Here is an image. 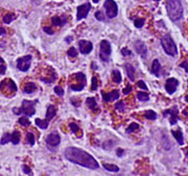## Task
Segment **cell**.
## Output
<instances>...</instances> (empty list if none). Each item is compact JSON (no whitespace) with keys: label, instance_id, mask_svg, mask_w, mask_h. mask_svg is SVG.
I'll return each instance as SVG.
<instances>
[{"label":"cell","instance_id":"91938a15","mask_svg":"<svg viewBox=\"0 0 188 176\" xmlns=\"http://www.w3.org/2000/svg\"><path fill=\"white\" fill-rule=\"evenodd\" d=\"M186 155L188 156V149H187V151H186Z\"/></svg>","mask_w":188,"mask_h":176},{"label":"cell","instance_id":"680465c9","mask_svg":"<svg viewBox=\"0 0 188 176\" xmlns=\"http://www.w3.org/2000/svg\"><path fill=\"white\" fill-rule=\"evenodd\" d=\"M0 64H3V60L1 58V57H0Z\"/></svg>","mask_w":188,"mask_h":176},{"label":"cell","instance_id":"cb8c5ba5","mask_svg":"<svg viewBox=\"0 0 188 176\" xmlns=\"http://www.w3.org/2000/svg\"><path fill=\"white\" fill-rule=\"evenodd\" d=\"M11 142L14 145H18L20 143V132L19 131L15 130L14 132L11 134Z\"/></svg>","mask_w":188,"mask_h":176},{"label":"cell","instance_id":"c3c4849f","mask_svg":"<svg viewBox=\"0 0 188 176\" xmlns=\"http://www.w3.org/2000/svg\"><path fill=\"white\" fill-rule=\"evenodd\" d=\"M122 92H123L124 95H128V94H130V93H131V92H132V87L129 84V86L126 87V88H124V89H123V91H122Z\"/></svg>","mask_w":188,"mask_h":176},{"label":"cell","instance_id":"f35d334b","mask_svg":"<svg viewBox=\"0 0 188 176\" xmlns=\"http://www.w3.org/2000/svg\"><path fill=\"white\" fill-rule=\"evenodd\" d=\"M98 88V80L95 76L92 77V84H91V91H96Z\"/></svg>","mask_w":188,"mask_h":176},{"label":"cell","instance_id":"816d5d0a","mask_svg":"<svg viewBox=\"0 0 188 176\" xmlns=\"http://www.w3.org/2000/svg\"><path fill=\"white\" fill-rule=\"evenodd\" d=\"M123 153H124V150L123 149H121V148H118V149L116 150V155L117 156H122L123 155Z\"/></svg>","mask_w":188,"mask_h":176},{"label":"cell","instance_id":"484cf974","mask_svg":"<svg viewBox=\"0 0 188 176\" xmlns=\"http://www.w3.org/2000/svg\"><path fill=\"white\" fill-rule=\"evenodd\" d=\"M136 96H137V99L140 101H148L150 100V95L146 92H138Z\"/></svg>","mask_w":188,"mask_h":176},{"label":"cell","instance_id":"2e32d148","mask_svg":"<svg viewBox=\"0 0 188 176\" xmlns=\"http://www.w3.org/2000/svg\"><path fill=\"white\" fill-rule=\"evenodd\" d=\"M68 19H67L66 16H62V17H59V16H55L52 17V19H51V23L52 25L55 26H64L65 24L67 23Z\"/></svg>","mask_w":188,"mask_h":176},{"label":"cell","instance_id":"5bb4252c","mask_svg":"<svg viewBox=\"0 0 188 176\" xmlns=\"http://www.w3.org/2000/svg\"><path fill=\"white\" fill-rule=\"evenodd\" d=\"M119 96H120V95H119V91L118 90L112 91L111 93L101 92V97H102V99L105 100L106 102H111V101H114V100H118Z\"/></svg>","mask_w":188,"mask_h":176},{"label":"cell","instance_id":"52a82bcc","mask_svg":"<svg viewBox=\"0 0 188 176\" xmlns=\"http://www.w3.org/2000/svg\"><path fill=\"white\" fill-rule=\"evenodd\" d=\"M31 60L33 56L31 55H25V56L19 57L17 60V69L20 70L21 72H26L31 68Z\"/></svg>","mask_w":188,"mask_h":176},{"label":"cell","instance_id":"4316f807","mask_svg":"<svg viewBox=\"0 0 188 176\" xmlns=\"http://www.w3.org/2000/svg\"><path fill=\"white\" fill-rule=\"evenodd\" d=\"M144 117L148 120H156L157 119V114H156L154 111L150 110V111H146V112L144 113Z\"/></svg>","mask_w":188,"mask_h":176},{"label":"cell","instance_id":"3957f363","mask_svg":"<svg viewBox=\"0 0 188 176\" xmlns=\"http://www.w3.org/2000/svg\"><path fill=\"white\" fill-rule=\"evenodd\" d=\"M38 103V100H23L22 101V105L21 107H14L13 108V113L15 115H24V116L27 117H31L36 114V108H35V105Z\"/></svg>","mask_w":188,"mask_h":176},{"label":"cell","instance_id":"6da1fadb","mask_svg":"<svg viewBox=\"0 0 188 176\" xmlns=\"http://www.w3.org/2000/svg\"><path fill=\"white\" fill-rule=\"evenodd\" d=\"M65 157L69 162L79 165L82 167H85V168H88V169L97 170L99 168V164L97 163V161L91 154H89L88 152L84 151V150L79 149V148H67L66 151H65Z\"/></svg>","mask_w":188,"mask_h":176},{"label":"cell","instance_id":"f546056e","mask_svg":"<svg viewBox=\"0 0 188 176\" xmlns=\"http://www.w3.org/2000/svg\"><path fill=\"white\" fill-rule=\"evenodd\" d=\"M9 142H11V133L9 132L3 133L2 138L0 140V144H1V145H5V144H7Z\"/></svg>","mask_w":188,"mask_h":176},{"label":"cell","instance_id":"bcb514c9","mask_svg":"<svg viewBox=\"0 0 188 176\" xmlns=\"http://www.w3.org/2000/svg\"><path fill=\"white\" fill-rule=\"evenodd\" d=\"M121 54L123 55V56H128V55H132V51L130 49H128V48H122L121 50Z\"/></svg>","mask_w":188,"mask_h":176},{"label":"cell","instance_id":"5b68a950","mask_svg":"<svg viewBox=\"0 0 188 176\" xmlns=\"http://www.w3.org/2000/svg\"><path fill=\"white\" fill-rule=\"evenodd\" d=\"M100 52H99V57L102 62H110V55H111V44L109 41L102 40L99 44Z\"/></svg>","mask_w":188,"mask_h":176},{"label":"cell","instance_id":"d4e9b609","mask_svg":"<svg viewBox=\"0 0 188 176\" xmlns=\"http://www.w3.org/2000/svg\"><path fill=\"white\" fill-rule=\"evenodd\" d=\"M112 79L115 83H120L122 81V77H121V74L118 70H114L112 72Z\"/></svg>","mask_w":188,"mask_h":176},{"label":"cell","instance_id":"7bdbcfd3","mask_svg":"<svg viewBox=\"0 0 188 176\" xmlns=\"http://www.w3.org/2000/svg\"><path fill=\"white\" fill-rule=\"evenodd\" d=\"M22 171H23L24 174H28V175L33 174V171L31 170V168H29L28 166H26V165H23V166H22Z\"/></svg>","mask_w":188,"mask_h":176},{"label":"cell","instance_id":"f6af8a7d","mask_svg":"<svg viewBox=\"0 0 188 176\" xmlns=\"http://www.w3.org/2000/svg\"><path fill=\"white\" fill-rule=\"evenodd\" d=\"M137 86H138L140 89H142V90L148 91V87H146V84H145V82H144V81H143V80H139V81H137Z\"/></svg>","mask_w":188,"mask_h":176},{"label":"cell","instance_id":"e575fe53","mask_svg":"<svg viewBox=\"0 0 188 176\" xmlns=\"http://www.w3.org/2000/svg\"><path fill=\"white\" fill-rule=\"evenodd\" d=\"M85 88V83H77V84H74L72 83L71 86H70V89L73 91H76V92H79V91H82L83 89Z\"/></svg>","mask_w":188,"mask_h":176},{"label":"cell","instance_id":"d6a6232c","mask_svg":"<svg viewBox=\"0 0 188 176\" xmlns=\"http://www.w3.org/2000/svg\"><path fill=\"white\" fill-rule=\"evenodd\" d=\"M26 142L31 146L35 145V134L33 132H27L26 133Z\"/></svg>","mask_w":188,"mask_h":176},{"label":"cell","instance_id":"11a10c76","mask_svg":"<svg viewBox=\"0 0 188 176\" xmlns=\"http://www.w3.org/2000/svg\"><path fill=\"white\" fill-rule=\"evenodd\" d=\"M91 66H92V69H94V70L97 69V67H96V64H95V63H91Z\"/></svg>","mask_w":188,"mask_h":176},{"label":"cell","instance_id":"836d02e7","mask_svg":"<svg viewBox=\"0 0 188 176\" xmlns=\"http://www.w3.org/2000/svg\"><path fill=\"white\" fill-rule=\"evenodd\" d=\"M74 77H75L77 80H79L82 83H85L86 82V75L82 72H77V73L74 74Z\"/></svg>","mask_w":188,"mask_h":176},{"label":"cell","instance_id":"9f6ffc18","mask_svg":"<svg viewBox=\"0 0 188 176\" xmlns=\"http://www.w3.org/2000/svg\"><path fill=\"white\" fill-rule=\"evenodd\" d=\"M93 2H94V3H98V2H99V0H93Z\"/></svg>","mask_w":188,"mask_h":176},{"label":"cell","instance_id":"b9f144b4","mask_svg":"<svg viewBox=\"0 0 188 176\" xmlns=\"http://www.w3.org/2000/svg\"><path fill=\"white\" fill-rule=\"evenodd\" d=\"M55 94H57V96H63L64 95V90H63L62 88L60 86H57V87H55Z\"/></svg>","mask_w":188,"mask_h":176},{"label":"cell","instance_id":"9a60e30c","mask_svg":"<svg viewBox=\"0 0 188 176\" xmlns=\"http://www.w3.org/2000/svg\"><path fill=\"white\" fill-rule=\"evenodd\" d=\"M124 69H126V75H128L130 80L131 81L135 80V72H136L135 67L130 64V63H126V64H124Z\"/></svg>","mask_w":188,"mask_h":176},{"label":"cell","instance_id":"ffe728a7","mask_svg":"<svg viewBox=\"0 0 188 176\" xmlns=\"http://www.w3.org/2000/svg\"><path fill=\"white\" fill-rule=\"evenodd\" d=\"M36 90H37L36 83L28 82V83H26V84H25V87H24L23 92L25 94H31V93H33V92H35Z\"/></svg>","mask_w":188,"mask_h":176},{"label":"cell","instance_id":"74e56055","mask_svg":"<svg viewBox=\"0 0 188 176\" xmlns=\"http://www.w3.org/2000/svg\"><path fill=\"white\" fill-rule=\"evenodd\" d=\"M67 54H68V56H70V57H75V56H77V50H76L74 47H71V48H69L68 51H67Z\"/></svg>","mask_w":188,"mask_h":176},{"label":"cell","instance_id":"f907efd6","mask_svg":"<svg viewBox=\"0 0 188 176\" xmlns=\"http://www.w3.org/2000/svg\"><path fill=\"white\" fill-rule=\"evenodd\" d=\"M6 72V67L4 65H0V75H4Z\"/></svg>","mask_w":188,"mask_h":176},{"label":"cell","instance_id":"e0dca14e","mask_svg":"<svg viewBox=\"0 0 188 176\" xmlns=\"http://www.w3.org/2000/svg\"><path fill=\"white\" fill-rule=\"evenodd\" d=\"M55 115H57V108H55V105L52 104L48 105L47 111H46V120H47V121L52 120L55 117Z\"/></svg>","mask_w":188,"mask_h":176},{"label":"cell","instance_id":"8992f818","mask_svg":"<svg viewBox=\"0 0 188 176\" xmlns=\"http://www.w3.org/2000/svg\"><path fill=\"white\" fill-rule=\"evenodd\" d=\"M104 8L106 11V15L108 18L113 19L118 14V6L114 0H106L104 3Z\"/></svg>","mask_w":188,"mask_h":176},{"label":"cell","instance_id":"f1b7e54d","mask_svg":"<svg viewBox=\"0 0 188 176\" xmlns=\"http://www.w3.org/2000/svg\"><path fill=\"white\" fill-rule=\"evenodd\" d=\"M6 83L7 84V88H9V90L11 91V92H13V93H15V92H17V90H18V88H17L16 83H15L14 80H12V79H7Z\"/></svg>","mask_w":188,"mask_h":176},{"label":"cell","instance_id":"7a4b0ae2","mask_svg":"<svg viewBox=\"0 0 188 176\" xmlns=\"http://www.w3.org/2000/svg\"><path fill=\"white\" fill-rule=\"evenodd\" d=\"M166 10L170 20L174 22L179 21L183 17V5L181 0H167Z\"/></svg>","mask_w":188,"mask_h":176},{"label":"cell","instance_id":"44dd1931","mask_svg":"<svg viewBox=\"0 0 188 176\" xmlns=\"http://www.w3.org/2000/svg\"><path fill=\"white\" fill-rule=\"evenodd\" d=\"M172 136L175 137V139L178 141V143L180 144V145H183L184 139H183V133L181 132V130H172Z\"/></svg>","mask_w":188,"mask_h":176},{"label":"cell","instance_id":"ac0fdd59","mask_svg":"<svg viewBox=\"0 0 188 176\" xmlns=\"http://www.w3.org/2000/svg\"><path fill=\"white\" fill-rule=\"evenodd\" d=\"M152 73L154 75H156L157 77H160V71H161V65H160L159 61L158 60H154L152 64V69H150Z\"/></svg>","mask_w":188,"mask_h":176},{"label":"cell","instance_id":"f5cc1de1","mask_svg":"<svg viewBox=\"0 0 188 176\" xmlns=\"http://www.w3.org/2000/svg\"><path fill=\"white\" fill-rule=\"evenodd\" d=\"M72 41H73V37H66L65 38V42L66 43H71Z\"/></svg>","mask_w":188,"mask_h":176},{"label":"cell","instance_id":"db71d44e","mask_svg":"<svg viewBox=\"0 0 188 176\" xmlns=\"http://www.w3.org/2000/svg\"><path fill=\"white\" fill-rule=\"evenodd\" d=\"M5 33H6L5 28H3V27H0V36H4Z\"/></svg>","mask_w":188,"mask_h":176},{"label":"cell","instance_id":"1f68e13d","mask_svg":"<svg viewBox=\"0 0 188 176\" xmlns=\"http://www.w3.org/2000/svg\"><path fill=\"white\" fill-rule=\"evenodd\" d=\"M16 19V17H15L14 14H7L5 15L4 17H3V22H4L5 24H10L11 22H13L14 20Z\"/></svg>","mask_w":188,"mask_h":176},{"label":"cell","instance_id":"30bf717a","mask_svg":"<svg viewBox=\"0 0 188 176\" xmlns=\"http://www.w3.org/2000/svg\"><path fill=\"white\" fill-rule=\"evenodd\" d=\"M79 49L82 54H89L93 49V44L90 41L82 40L79 42Z\"/></svg>","mask_w":188,"mask_h":176},{"label":"cell","instance_id":"8d00e7d4","mask_svg":"<svg viewBox=\"0 0 188 176\" xmlns=\"http://www.w3.org/2000/svg\"><path fill=\"white\" fill-rule=\"evenodd\" d=\"M139 128V125L137 123H132L131 125H130L129 127H128V129H126V133H132L133 131H135L136 129Z\"/></svg>","mask_w":188,"mask_h":176},{"label":"cell","instance_id":"4fadbf2b","mask_svg":"<svg viewBox=\"0 0 188 176\" xmlns=\"http://www.w3.org/2000/svg\"><path fill=\"white\" fill-rule=\"evenodd\" d=\"M178 114H179V110L177 106H174L172 108L164 111V113H163L164 117H166L167 115H170V120H169V122H170L172 125H175V124L178 122Z\"/></svg>","mask_w":188,"mask_h":176},{"label":"cell","instance_id":"4dcf8cb0","mask_svg":"<svg viewBox=\"0 0 188 176\" xmlns=\"http://www.w3.org/2000/svg\"><path fill=\"white\" fill-rule=\"evenodd\" d=\"M115 108L116 111H118L119 113H123L126 111V105H124V102L122 100H119L118 102L115 104Z\"/></svg>","mask_w":188,"mask_h":176},{"label":"cell","instance_id":"d6986e66","mask_svg":"<svg viewBox=\"0 0 188 176\" xmlns=\"http://www.w3.org/2000/svg\"><path fill=\"white\" fill-rule=\"evenodd\" d=\"M86 105L90 108L92 112H94V111L97 108V104H96V100L94 97H89L86 99Z\"/></svg>","mask_w":188,"mask_h":176},{"label":"cell","instance_id":"94428289","mask_svg":"<svg viewBox=\"0 0 188 176\" xmlns=\"http://www.w3.org/2000/svg\"><path fill=\"white\" fill-rule=\"evenodd\" d=\"M155 1H159V0H155Z\"/></svg>","mask_w":188,"mask_h":176},{"label":"cell","instance_id":"9c48e42d","mask_svg":"<svg viewBox=\"0 0 188 176\" xmlns=\"http://www.w3.org/2000/svg\"><path fill=\"white\" fill-rule=\"evenodd\" d=\"M60 143H61V137L57 132L49 133L47 138H46V144H47V146L50 149H52L53 147H57L60 145Z\"/></svg>","mask_w":188,"mask_h":176},{"label":"cell","instance_id":"6f0895ef","mask_svg":"<svg viewBox=\"0 0 188 176\" xmlns=\"http://www.w3.org/2000/svg\"><path fill=\"white\" fill-rule=\"evenodd\" d=\"M185 100H186V102H188V95L185 96Z\"/></svg>","mask_w":188,"mask_h":176},{"label":"cell","instance_id":"ab89813d","mask_svg":"<svg viewBox=\"0 0 188 176\" xmlns=\"http://www.w3.org/2000/svg\"><path fill=\"white\" fill-rule=\"evenodd\" d=\"M113 146H114V142H112V141H107V142L102 144V148L106 150H110Z\"/></svg>","mask_w":188,"mask_h":176},{"label":"cell","instance_id":"83f0119b","mask_svg":"<svg viewBox=\"0 0 188 176\" xmlns=\"http://www.w3.org/2000/svg\"><path fill=\"white\" fill-rule=\"evenodd\" d=\"M18 123H19L20 125H22V126H24V127H27V126H29V125H31V121H29V119L27 118V116L19 118V120H18Z\"/></svg>","mask_w":188,"mask_h":176},{"label":"cell","instance_id":"277c9868","mask_svg":"<svg viewBox=\"0 0 188 176\" xmlns=\"http://www.w3.org/2000/svg\"><path fill=\"white\" fill-rule=\"evenodd\" d=\"M161 45L163 47V50L166 54L169 56H176L178 54V48L176 43L174 42L172 38L169 34H165L161 38Z\"/></svg>","mask_w":188,"mask_h":176},{"label":"cell","instance_id":"681fc988","mask_svg":"<svg viewBox=\"0 0 188 176\" xmlns=\"http://www.w3.org/2000/svg\"><path fill=\"white\" fill-rule=\"evenodd\" d=\"M180 67H182L183 69L186 70V72L188 73V62H186V61H184V62H182L181 64H180Z\"/></svg>","mask_w":188,"mask_h":176},{"label":"cell","instance_id":"d590c367","mask_svg":"<svg viewBox=\"0 0 188 176\" xmlns=\"http://www.w3.org/2000/svg\"><path fill=\"white\" fill-rule=\"evenodd\" d=\"M134 25H135V27H137V28H141V27L144 25V19H143V18L136 19L135 21H134Z\"/></svg>","mask_w":188,"mask_h":176},{"label":"cell","instance_id":"7402d4cb","mask_svg":"<svg viewBox=\"0 0 188 176\" xmlns=\"http://www.w3.org/2000/svg\"><path fill=\"white\" fill-rule=\"evenodd\" d=\"M35 124H36L39 128L46 129L48 127V125H49V121H47L46 119L45 120H41V119H39V118H37L36 121H35Z\"/></svg>","mask_w":188,"mask_h":176},{"label":"cell","instance_id":"ba28073f","mask_svg":"<svg viewBox=\"0 0 188 176\" xmlns=\"http://www.w3.org/2000/svg\"><path fill=\"white\" fill-rule=\"evenodd\" d=\"M90 10L91 4L89 2H86L84 3V4L79 5V6H77V8H76V20L79 21V20L86 18L88 16L89 12H90Z\"/></svg>","mask_w":188,"mask_h":176},{"label":"cell","instance_id":"7dc6e473","mask_svg":"<svg viewBox=\"0 0 188 176\" xmlns=\"http://www.w3.org/2000/svg\"><path fill=\"white\" fill-rule=\"evenodd\" d=\"M43 30L45 31L47 34H53V30H52V28H50V27H48V26H44L43 27Z\"/></svg>","mask_w":188,"mask_h":176},{"label":"cell","instance_id":"603a6c76","mask_svg":"<svg viewBox=\"0 0 188 176\" xmlns=\"http://www.w3.org/2000/svg\"><path fill=\"white\" fill-rule=\"evenodd\" d=\"M102 167H104V168H105V169L107 170V171H109V172H114V173H116V172L119 171V167H117L116 165L102 163Z\"/></svg>","mask_w":188,"mask_h":176},{"label":"cell","instance_id":"8fae6325","mask_svg":"<svg viewBox=\"0 0 188 176\" xmlns=\"http://www.w3.org/2000/svg\"><path fill=\"white\" fill-rule=\"evenodd\" d=\"M134 47L136 49V52L138 53L143 60L146 58V55H148V48L146 45L143 43L142 41H136L135 44H134Z\"/></svg>","mask_w":188,"mask_h":176},{"label":"cell","instance_id":"ee69618b","mask_svg":"<svg viewBox=\"0 0 188 176\" xmlns=\"http://www.w3.org/2000/svg\"><path fill=\"white\" fill-rule=\"evenodd\" d=\"M69 128L71 129V131L73 133H76L77 132V131H79V126H77V125H76L75 123H70L69 124Z\"/></svg>","mask_w":188,"mask_h":176},{"label":"cell","instance_id":"60d3db41","mask_svg":"<svg viewBox=\"0 0 188 176\" xmlns=\"http://www.w3.org/2000/svg\"><path fill=\"white\" fill-rule=\"evenodd\" d=\"M95 18L98 21H105V16H104L101 11H97V12L95 13Z\"/></svg>","mask_w":188,"mask_h":176},{"label":"cell","instance_id":"7c38bea8","mask_svg":"<svg viewBox=\"0 0 188 176\" xmlns=\"http://www.w3.org/2000/svg\"><path fill=\"white\" fill-rule=\"evenodd\" d=\"M179 86V81L176 78H168L165 83V90L168 94H174Z\"/></svg>","mask_w":188,"mask_h":176}]
</instances>
